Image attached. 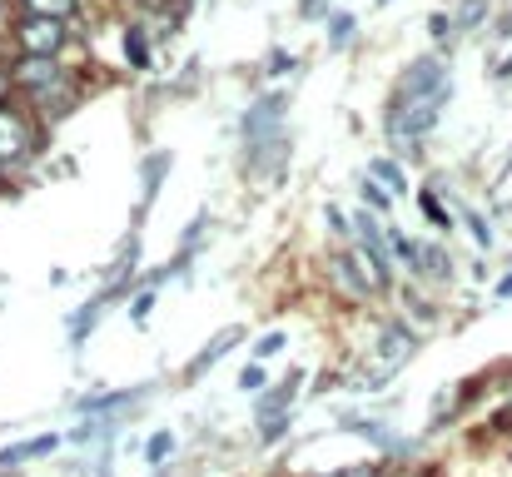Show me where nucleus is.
<instances>
[{
  "label": "nucleus",
  "mask_w": 512,
  "mask_h": 477,
  "mask_svg": "<svg viewBox=\"0 0 512 477\" xmlns=\"http://www.w3.org/2000/svg\"><path fill=\"white\" fill-rule=\"evenodd\" d=\"M443 105H448V100H413V105H388V115H383L388 145H398L403 155H418V145L433 135V125H438Z\"/></svg>",
  "instance_id": "f257e3e1"
},
{
  "label": "nucleus",
  "mask_w": 512,
  "mask_h": 477,
  "mask_svg": "<svg viewBox=\"0 0 512 477\" xmlns=\"http://www.w3.org/2000/svg\"><path fill=\"white\" fill-rule=\"evenodd\" d=\"M418 353V338L403 328V323H388L383 333H378V348H373V358H368V368L358 373V388L363 393H373V388H383L408 358Z\"/></svg>",
  "instance_id": "f03ea898"
},
{
  "label": "nucleus",
  "mask_w": 512,
  "mask_h": 477,
  "mask_svg": "<svg viewBox=\"0 0 512 477\" xmlns=\"http://www.w3.org/2000/svg\"><path fill=\"white\" fill-rule=\"evenodd\" d=\"M453 95V80H448V65L438 60V55H428V60H413L398 80H393V90H388V105H413V100H448Z\"/></svg>",
  "instance_id": "7ed1b4c3"
},
{
  "label": "nucleus",
  "mask_w": 512,
  "mask_h": 477,
  "mask_svg": "<svg viewBox=\"0 0 512 477\" xmlns=\"http://www.w3.org/2000/svg\"><path fill=\"white\" fill-rule=\"evenodd\" d=\"M65 40H70L65 20H50V15H25V20L15 25L20 55H45V60H55V55L65 50Z\"/></svg>",
  "instance_id": "20e7f679"
},
{
  "label": "nucleus",
  "mask_w": 512,
  "mask_h": 477,
  "mask_svg": "<svg viewBox=\"0 0 512 477\" xmlns=\"http://www.w3.org/2000/svg\"><path fill=\"white\" fill-rule=\"evenodd\" d=\"M284 110H289V95H259L249 110H244V145H264V140H279L284 135Z\"/></svg>",
  "instance_id": "39448f33"
},
{
  "label": "nucleus",
  "mask_w": 512,
  "mask_h": 477,
  "mask_svg": "<svg viewBox=\"0 0 512 477\" xmlns=\"http://www.w3.org/2000/svg\"><path fill=\"white\" fill-rule=\"evenodd\" d=\"M30 145H35V130H30V120H25L20 110L0 105V164H10V159H25V155H30Z\"/></svg>",
  "instance_id": "423d86ee"
},
{
  "label": "nucleus",
  "mask_w": 512,
  "mask_h": 477,
  "mask_svg": "<svg viewBox=\"0 0 512 477\" xmlns=\"http://www.w3.org/2000/svg\"><path fill=\"white\" fill-rule=\"evenodd\" d=\"M65 70L55 65V60H45V55H20L15 60V70H10V85H20V90H45V85H55Z\"/></svg>",
  "instance_id": "0eeeda50"
},
{
  "label": "nucleus",
  "mask_w": 512,
  "mask_h": 477,
  "mask_svg": "<svg viewBox=\"0 0 512 477\" xmlns=\"http://www.w3.org/2000/svg\"><path fill=\"white\" fill-rule=\"evenodd\" d=\"M239 343H244V328H239V323L219 328V333H214V338H209V343H204L194 358H189V368H184V373H189V378H204V373H209V368H214V363H219L229 348H239Z\"/></svg>",
  "instance_id": "6e6552de"
},
{
  "label": "nucleus",
  "mask_w": 512,
  "mask_h": 477,
  "mask_svg": "<svg viewBox=\"0 0 512 477\" xmlns=\"http://www.w3.org/2000/svg\"><path fill=\"white\" fill-rule=\"evenodd\" d=\"M284 159H289V140H264V145H249V169L254 179H279L284 174Z\"/></svg>",
  "instance_id": "1a4fd4ad"
},
{
  "label": "nucleus",
  "mask_w": 512,
  "mask_h": 477,
  "mask_svg": "<svg viewBox=\"0 0 512 477\" xmlns=\"http://www.w3.org/2000/svg\"><path fill=\"white\" fill-rule=\"evenodd\" d=\"M413 274H418V279H433V284H453V259H448V249H443V244H418Z\"/></svg>",
  "instance_id": "9d476101"
},
{
  "label": "nucleus",
  "mask_w": 512,
  "mask_h": 477,
  "mask_svg": "<svg viewBox=\"0 0 512 477\" xmlns=\"http://www.w3.org/2000/svg\"><path fill=\"white\" fill-rule=\"evenodd\" d=\"M30 100H35V105H40V110H45L50 120H60V115H65V110L75 105V80H70V70H65V75H60L55 85H45V90H35Z\"/></svg>",
  "instance_id": "9b49d317"
},
{
  "label": "nucleus",
  "mask_w": 512,
  "mask_h": 477,
  "mask_svg": "<svg viewBox=\"0 0 512 477\" xmlns=\"http://www.w3.org/2000/svg\"><path fill=\"white\" fill-rule=\"evenodd\" d=\"M165 174H170V150H155V155L140 164V209H145V204H155V194H160Z\"/></svg>",
  "instance_id": "f8f14e48"
},
{
  "label": "nucleus",
  "mask_w": 512,
  "mask_h": 477,
  "mask_svg": "<svg viewBox=\"0 0 512 477\" xmlns=\"http://www.w3.org/2000/svg\"><path fill=\"white\" fill-rule=\"evenodd\" d=\"M110 299H115V294L105 289V294H95L85 309H75V318H70V348H80V343L95 333V323H100V314H105V304H110Z\"/></svg>",
  "instance_id": "ddd939ff"
},
{
  "label": "nucleus",
  "mask_w": 512,
  "mask_h": 477,
  "mask_svg": "<svg viewBox=\"0 0 512 477\" xmlns=\"http://www.w3.org/2000/svg\"><path fill=\"white\" fill-rule=\"evenodd\" d=\"M299 378H304V373H289L284 383H274V388L259 398V423H264V418H279V413H289V403H294V393H299Z\"/></svg>",
  "instance_id": "4468645a"
},
{
  "label": "nucleus",
  "mask_w": 512,
  "mask_h": 477,
  "mask_svg": "<svg viewBox=\"0 0 512 477\" xmlns=\"http://www.w3.org/2000/svg\"><path fill=\"white\" fill-rule=\"evenodd\" d=\"M125 60H130V70H155V45H150L145 25L125 30Z\"/></svg>",
  "instance_id": "2eb2a0df"
},
{
  "label": "nucleus",
  "mask_w": 512,
  "mask_h": 477,
  "mask_svg": "<svg viewBox=\"0 0 512 477\" xmlns=\"http://www.w3.org/2000/svg\"><path fill=\"white\" fill-rule=\"evenodd\" d=\"M55 448H60V438H55V433H45V438H35V443H15V448H5V453H0V468H20V463L45 458V453H55Z\"/></svg>",
  "instance_id": "dca6fc26"
},
{
  "label": "nucleus",
  "mask_w": 512,
  "mask_h": 477,
  "mask_svg": "<svg viewBox=\"0 0 512 477\" xmlns=\"http://www.w3.org/2000/svg\"><path fill=\"white\" fill-rule=\"evenodd\" d=\"M368 179H378V184H383L393 199L408 189V174H403V164H398V159H388V155H378L373 164H368Z\"/></svg>",
  "instance_id": "f3484780"
},
{
  "label": "nucleus",
  "mask_w": 512,
  "mask_h": 477,
  "mask_svg": "<svg viewBox=\"0 0 512 477\" xmlns=\"http://www.w3.org/2000/svg\"><path fill=\"white\" fill-rule=\"evenodd\" d=\"M353 35H358V15L353 10H334L329 15V50H348Z\"/></svg>",
  "instance_id": "a211bd4d"
},
{
  "label": "nucleus",
  "mask_w": 512,
  "mask_h": 477,
  "mask_svg": "<svg viewBox=\"0 0 512 477\" xmlns=\"http://www.w3.org/2000/svg\"><path fill=\"white\" fill-rule=\"evenodd\" d=\"M25 15H50V20H70L80 10V0H20Z\"/></svg>",
  "instance_id": "6ab92c4d"
},
{
  "label": "nucleus",
  "mask_w": 512,
  "mask_h": 477,
  "mask_svg": "<svg viewBox=\"0 0 512 477\" xmlns=\"http://www.w3.org/2000/svg\"><path fill=\"white\" fill-rule=\"evenodd\" d=\"M488 20V0H458V15H453V30H478Z\"/></svg>",
  "instance_id": "aec40b11"
},
{
  "label": "nucleus",
  "mask_w": 512,
  "mask_h": 477,
  "mask_svg": "<svg viewBox=\"0 0 512 477\" xmlns=\"http://www.w3.org/2000/svg\"><path fill=\"white\" fill-rule=\"evenodd\" d=\"M358 189H363V209H368V214H388V209H393V194H388L378 179H363Z\"/></svg>",
  "instance_id": "412c9836"
},
{
  "label": "nucleus",
  "mask_w": 512,
  "mask_h": 477,
  "mask_svg": "<svg viewBox=\"0 0 512 477\" xmlns=\"http://www.w3.org/2000/svg\"><path fill=\"white\" fill-rule=\"evenodd\" d=\"M418 209H423V219H433V229H453V219H448V209L438 204L433 189H418Z\"/></svg>",
  "instance_id": "4be33fe9"
},
{
  "label": "nucleus",
  "mask_w": 512,
  "mask_h": 477,
  "mask_svg": "<svg viewBox=\"0 0 512 477\" xmlns=\"http://www.w3.org/2000/svg\"><path fill=\"white\" fill-rule=\"evenodd\" d=\"M150 314H155V289L145 284V289L130 299V323H135V328H145V323H150Z\"/></svg>",
  "instance_id": "5701e85b"
},
{
  "label": "nucleus",
  "mask_w": 512,
  "mask_h": 477,
  "mask_svg": "<svg viewBox=\"0 0 512 477\" xmlns=\"http://www.w3.org/2000/svg\"><path fill=\"white\" fill-rule=\"evenodd\" d=\"M170 453H174V433H155V438L145 443V463H150V468H160Z\"/></svg>",
  "instance_id": "b1692460"
},
{
  "label": "nucleus",
  "mask_w": 512,
  "mask_h": 477,
  "mask_svg": "<svg viewBox=\"0 0 512 477\" xmlns=\"http://www.w3.org/2000/svg\"><path fill=\"white\" fill-rule=\"evenodd\" d=\"M284 343H289V333H264L259 343H254V363H264V358H274V353H284Z\"/></svg>",
  "instance_id": "393cba45"
},
{
  "label": "nucleus",
  "mask_w": 512,
  "mask_h": 477,
  "mask_svg": "<svg viewBox=\"0 0 512 477\" xmlns=\"http://www.w3.org/2000/svg\"><path fill=\"white\" fill-rule=\"evenodd\" d=\"M468 234L478 239V249H493V229H488V219L478 209H468Z\"/></svg>",
  "instance_id": "a878e982"
},
{
  "label": "nucleus",
  "mask_w": 512,
  "mask_h": 477,
  "mask_svg": "<svg viewBox=\"0 0 512 477\" xmlns=\"http://www.w3.org/2000/svg\"><path fill=\"white\" fill-rule=\"evenodd\" d=\"M204 224H209V214H204V209H199V214H194V224H189V229H184V234H179V249H184V254H194V244H199V239H204Z\"/></svg>",
  "instance_id": "bb28decb"
},
{
  "label": "nucleus",
  "mask_w": 512,
  "mask_h": 477,
  "mask_svg": "<svg viewBox=\"0 0 512 477\" xmlns=\"http://www.w3.org/2000/svg\"><path fill=\"white\" fill-rule=\"evenodd\" d=\"M428 35H433L438 45H448V40H453V15H443V10L428 15Z\"/></svg>",
  "instance_id": "cd10ccee"
},
{
  "label": "nucleus",
  "mask_w": 512,
  "mask_h": 477,
  "mask_svg": "<svg viewBox=\"0 0 512 477\" xmlns=\"http://www.w3.org/2000/svg\"><path fill=\"white\" fill-rule=\"evenodd\" d=\"M284 433H289V413H279V418H264V423H259V438H264V443H279Z\"/></svg>",
  "instance_id": "c85d7f7f"
},
{
  "label": "nucleus",
  "mask_w": 512,
  "mask_h": 477,
  "mask_svg": "<svg viewBox=\"0 0 512 477\" xmlns=\"http://www.w3.org/2000/svg\"><path fill=\"white\" fill-rule=\"evenodd\" d=\"M239 388H244V393H259V388H264V363H249V368L239 373Z\"/></svg>",
  "instance_id": "c756f323"
},
{
  "label": "nucleus",
  "mask_w": 512,
  "mask_h": 477,
  "mask_svg": "<svg viewBox=\"0 0 512 477\" xmlns=\"http://www.w3.org/2000/svg\"><path fill=\"white\" fill-rule=\"evenodd\" d=\"M289 70H294V55L289 50H274L269 55V75H289Z\"/></svg>",
  "instance_id": "7c9ffc66"
},
{
  "label": "nucleus",
  "mask_w": 512,
  "mask_h": 477,
  "mask_svg": "<svg viewBox=\"0 0 512 477\" xmlns=\"http://www.w3.org/2000/svg\"><path fill=\"white\" fill-rule=\"evenodd\" d=\"M299 15L304 20H324L329 15V0H299Z\"/></svg>",
  "instance_id": "2f4dec72"
},
{
  "label": "nucleus",
  "mask_w": 512,
  "mask_h": 477,
  "mask_svg": "<svg viewBox=\"0 0 512 477\" xmlns=\"http://www.w3.org/2000/svg\"><path fill=\"white\" fill-rule=\"evenodd\" d=\"M329 477H378V468L373 463H353V468H339V473H329Z\"/></svg>",
  "instance_id": "473e14b6"
},
{
  "label": "nucleus",
  "mask_w": 512,
  "mask_h": 477,
  "mask_svg": "<svg viewBox=\"0 0 512 477\" xmlns=\"http://www.w3.org/2000/svg\"><path fill=\"white\" fill-rule=\"evenodd\" d=\"M324 219H329V229H334V234H348V224H343V209H339V204H329V209H324Z\"/></svg>",
  "instance_id": "72a5a7b5"
},
{
  "label": "nucleus",
  "mask_w": 512,
  "mask_h": 477,
  "mask_svg": "<svg viewBox=\"0 0 512 477\" xmlns=\"http://www.w3.org/2000/svg\"><path fill=\"white\" fill-rule=\"evenodd\" d=\"M493 35H498V40H512V5L498 15V30H493Z\"/></svg>",
  "instance_id": "f704fd0d"
},
{
  "label": "nucleus",
  "mask_w": 512,
  "mask_h": 477,
  "mask_svg": "<svg viewBox=\"0 0 512 477\" xmlns=\"http://www.w3.org/2000/svg\"><path fill=\"white\" fill-rule=\"evenodd\" d=\"M493 80H512V55H508V60H498V65H493Z\"/></svg>",
  "instance_id": "c9c22d12"
},
{
  "label": "nucleus",
  "mask_w": 512,
  "mask_h": 477,
  "mask_svg": "<svg viewBox=\"0 0 512 477\" xmlns=\"http://www.w3.org/2000/svg\"><path fill=\"white\" fill-rule=\"evenodd\" d=\"M493 294H498V299H512V274L508 279H498V289H493Z\"/></svg>",
  "instance_id": "e433bc0d"
},
{
  "label": "nucleus",
  "mask_w": 512,
  "mask_h": 477,
  "mask_svg": "<svg viewBox=\"0 0 512 477\" xmlns=\"http://www.w3.org/2000/svg\"><path fill=\"white\" fill-rule=\"evenodd\" d=\"M5 95H10V70H0V105H5Z\"/></svg>",
  "instance_id": "4c0bfd02"
},
{
  "label": "nucleus",
  "mask_w": 512,
  "mask_h": 477,
  "mask_svg": "<svg viewBox=\"0 0 512 477\" xmlns=\"http://www.w3.org/2000/svg\"><path fill=\"white\" fill-rule=\"evenodd\" d=\"M378 5H388V0H378Z\"/></svg>",
  "instance_id": "58836bf2"
}]
</instances>
